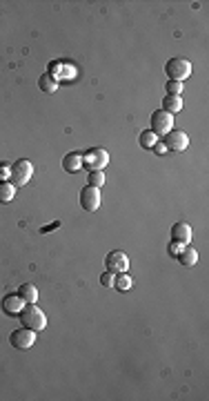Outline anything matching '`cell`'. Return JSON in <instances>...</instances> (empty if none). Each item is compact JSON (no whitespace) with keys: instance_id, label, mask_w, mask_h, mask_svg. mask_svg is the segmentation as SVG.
<instances>
[{"instance_id":"1","label":"cell","mask_w":209,"mask_h":401,"mask_svg":"<svg viewBox=\"0 0 209 401\" xmlns=\"http://www.w3.org/2000/svg\"><path fill=\"white\" fill-rule=\"evenodd\" d=\"M18 319H20V323H23L25 327H29V330H45L47 327V317H45V312L40 310V307L36 303H25L23 307V312L18 314Z\"/></svg>"},{"instance_id":"2","label":"cell","mask_w":209,"mask_h":401,"mask_svg":"<svg viewBox=\"0 0 209 401\" xmlns=\"http://www.w3.org/2000/svg\"><path fill=\"white\" fill-rule=\"evenodd\" d=\"M165 74L169 76V80H178L183 83L185 78L192 76V63L183 56H176V58H169L165 65Z\"/></svg>"},{"instance_id":"3","label":"cell","mask_w":209,"mask_h":401,"mask_svg":"<svg viewBox=\"0 0 209 401\" xmlns=\"http://www.w3.org/2000/svg\"><path fill=\"white\" fill-rule=\"evenodd\" d=\"M31 176H33V165L27 158H20L9 167V183H13L16 187L27 185L31 180Z\"/></svg>"},{"instance_id":"4","label":"cell","mask_w":209,"mask_h":401,"mask_svg":"<svg viewBox=\"0 0 209 401\" xmlns=\"http://www.w3.org/2000/svg\"><path fill=\"white\" fill-rule=\"evenodd\" d=\"M107 165H109V154L103 147H91L87 154H83V167H87L89 172L105 170Z\"/></svg>"},{"instance_id":"5","label":"cell","mask_w":209,"mask_h":401,"mask_svg":"<svg viewBox=\"0 0 209 401\" xmlns=\"http://www.w3.org/2000/svg\"><path fill=\"white\" fill-rule=\"evenodd\" d=\"M105 267H107V272H111V274H123L129 270V257H127L123 250H113L105 257Z\"/></svg>"},{"instance_id":"6","label":"cell","mask_w":209,"mask_h":401,"mask_svg":"<svg viewBox=\"0 0 209 401\" xmlns=\"http://www.w3.org/2000/svg\"><path fill=\"white\" fill-rule=\"evenodd\" d=\"M36 330H29V327H18V330H13L9 334V343L13 348H18V350H27V348H31L36 343Z\"/></svg>"},{"instance_id":"7","label":"cell","mask_w":209,"mask_h":401,"mask_svg":"<svg viewBox=\"0 0 209 401\" xmlns=\"http://www.w3.org/2000/svg\"><path fill=\"white\" fill-rule=\"evenodd\" d=\"M165 147L167 152H185L189 147V136L183 130H169L165 134Z\"/></svg>"},{"instance_id":"8","label":"cell","mask_w":209,"mask_h":401,"mask_svg":"<svg viewBox=\"0 0 209 401\" xmlns=\"http://www.w3.org/2000/svg\"><path fill=\"white\" fill-rule=\"evenodd\" d=\"M151 132L156 134V136H165L169 130H174V116L172 114H167L163 110H156L151 114Z\"/></svg>"},{"instance_id":"9","label":"cell","mask_w":209,"mask_h":401,"mask_svg":"<svg viewBox=\"0 0 209 401\" xmlns=\"http://www.w3.org/2000/svg\"><path fill=\"white\" fill-rule=\"evenodd\" d=\"M25 307V301L18 292H7L3 299H0V310H3L7 317H18Z\"/></svg>"},{"instance_id":"10","label":"cell","mask_w":209,"mask_h":401,"mask_svg":"<svg viewBox=\"0 0 209 401\" xmlns=\"http://www.w3.org/2000/svg\"><path fill=\"white\" fill-rule=\"evenodd\" d=\"M80 207L85 212H96L100 207V190L98 187H91V185H85L80 190Z\"/></svg>"},{"instance_id":"11","label":"cell","mask_w":209,"mask_h":401,"mask_svg":"<svg viewBox=\"0 0 209 401\" xmlns=\"http://www.w3.org/2000/svg\"><path fill=\"white\" fill-rule=\"evenodd\" d=\"M172 241H178V243L187 245L192 241V225L185 223V221H178V223H174V227H172Z\"/></svg>"},{"instance_id":"12","label":"cell","mask_w":209,"mask_h":401,"mask_svg":"<svg viewBox=\"0 0 209 401\" xmlns=\"http://www.w3.org/2000/svg\"><path fill=\"white\" fill-rule=\"evenodd\" d=\"M63 170L69 172V174L80 172V170H83V154H80V152H69V154H65V158H63Z\"/></svg>"},{"instance_id":"13","label":"cell","mask_w":209,"mask_h":401,"mask_svg":"<svg viewBox=\"0 0 209 401\" xmlns=\"http://www.w3.org/2000/svg\"><path fill=\"white\" fill-rule=\"evenodd\" d=\"M49 76L58 83V78H73V67L63 65V63H51L49 65Z\"/></svg>"},{"instance_id":"14","label":"cell","mask_w":209,"mask_h":401,"mask_svg":"<svg viewBox=\"0 0 209 401\" xmlns=\"http://www.w3.org/2000/svg\"><path fill=\"white\" fill-rule=\"evenodd\" d=\"M180 110H183V98L180 96H169V94H167V96L163 98V112H167V114H178Z\"/></svg>"},{"instance_id":"15","label":"cell","mask_w":209,"mask_h":401,"mask_svg":"<svg viewBox=\"0 0 209 401\" xmlns=\"http://www.w3.org/2000/svg\"><path fill=\"white\" fill-rule=\"evenodd\" d=\"M18 294L23 297L25 303H36V299H38V290L33 283H23L18 287Z\"/></svg>"},{"instance_id":"16","label":"cell","mask_w":209,"mask_h":401,"mask_svg":"<svg viewBox=\"0 0 209 401\" xmlns=\"http://www.w3.org/2000/svg\"><path fill=\"white\" fill-rule=\"evenodd\" d=\"M178 261H180V265H185V267H192V265H196V261H198V252L194 250V247H183V252L178 254Z\"/></svg>"},{"instance_id":"17","label":"cell","mask_w":209,"mask_h":401,"mask_svg":"<svg viewBox=\"0 0 209 401\" xmlns=\"http://www.w3.org/2000/svg\"><path fill=\"white\" fill-rule=\"evenodd\" d=\"M13 196H16V185L9 180H3L0 183V203H11Z\"/></svg>"},{"instance_id":"18","label":"cell","mask_w":209,"mask_h":401,"mask_svg":"<svg viewBox=\"0 0 209 401\" xmlns=\"http://www.w3.org/2000/svg\"><path fill=\"white\" fill-rule=\"evenodd\" d=\"M131 285H134V281H131V277H129L127 272L116 274V277H113V287H116L118 292H127V290H131Z\"/></svg>"},{"instance_id":"19","label":"cell","mask_w":209,"mask_h":401,"mask_svg":"<svg viewBox=\"0 0 209 401\" xmlns=\"http://www.w3.org/2000/svg\"><path fill=\"white\" fill-rule=\"evenodd\" d=\"M38 87H40V92H45V94H53L58 89V83L49 76V74H43V76L38 78Z\"/></svg>"},{"instance_id":"20","label":"cell","mask_w":209,"mask_h":401,"mask_svg":"<svg viewBox=\"0 0 209 401\" xmlns=\"http://www.w3.org/2000/svg\"><path fill=\"white\" fill-rule=\"evenodd\" d=\"M107 183V176H105V172L103 170H93L89 172V176H87V185H91V187H103Z\"/></svg>"},{"instance_id":"21","label":"cell","mask_w":209,"mask_h":401,"mask_svg":"<svg viewBox=\"0 0 209 401\" xmlns=\"http://www.w3.org/2000/svg\"><path fill=\"white\" fill-rule=\"evenodd\" d=\"M138 143H140V147H145V150H151V147L158 143V136H156V134H154L151 130H147V132L140 134Z\"/></svg>"},{"instance_id":"22","label":"cell","mask_w":209,"mask_h":401,"mask_svg":"<svg viewBox=\"0 0 209 401\" xmlns=\"http://www.w3.org/2000/svg\"><path fill=\"white\" fill-rule=\"evenodd\" d=\"M165 89L169 96H180V94H183V83H178V80H167Z\"/></svg>"},{"instance_id":"23","label":"cell","mask_w":209,"mask_h":401,"mask_svg":"<svg viewBox=\"0 0 209 401\" xmlns=\"http://www.w3.org/2000/svg\"><path fill=\"white\" fill-rule=\"evenodd\" d=\"M183 243H178V241H172L169 245H167V252H169V257H174V259H178V254L183 252Z\"/></svg>"},{"instance_id":"24","label":"cell","mask_w":209,"mask_h":401,"mask_svg":"<svg viewBox=\"0 0 209 401\" xmlns=\"http://www.w3.org/2000/svg\"><path fill=\"white\" fill-rule=\"evenodd\" d=\"M113 277H116V274H111V272H105L103 277H100V283H103L105 287H113Z\"/></svg>"},{"instance_id":"25","label":"cell","mask_w":209,"mask_h":401,"mask_svg":"<svg viewBox=\"0 0 209 401\" xmlns=\"http://www.w3.org/2000/svg\"><path fill=\"white\" fill-rule=\"evenodd\" d=\"M9 167L11 165L0 163V183H3V180H9Z\"/></svg>"},{"instance_id":"26","label":"cell","mask_w":209,"mask_h":401,"mask_svg":"<svg viewBox=\"0 0 209 401\" xmlns=\"http://www.w3.org/2000/svg\"><path fill=\"white\" fill-rule=\"evenodd\" d=\"M151 150H154V152H156V154H158V156H160V154H167V147H165V143H163V140H160V143H156V145H154V147H151Z\"/></svg>"}]
</instances>
